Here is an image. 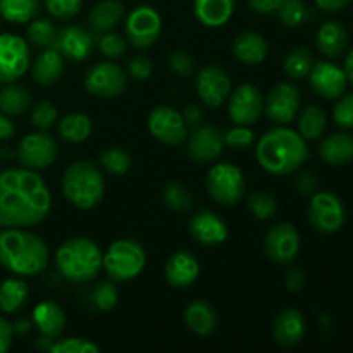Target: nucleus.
Listing matches in <instances>:
<instances>
[{"label":"nucleus","mask_w":353,"mask_h":353,"mask_svg":"<svg viewBox=\"0 0 353 353\" xmlns=\"http://www.w3.org/2000/svg\"><path fill=\"white\" fill-rule=\"evenodd\" d=\"M52 195L37 172L12 168L0 172V228H31L47 219Z\"/></svg>","instance_id":"f257e3e1"},{"label":"nucleus","mask_w":353,"mask_h":353,"mask_svg":"<svg viewBox=\"0 0 353 353\" xmlns=\"http://www.w3.org/2000/svg\"><path fill=\"white\" fill-rule=\"evenodd\" d=\"M255 157L269 174L286 176L293 174L309 159V147L302 134L279 126L262 134L255 147Z\"/></svg>","instance_id":"f03ea898"},{"label":"nucleus","mask_w":353,"mask_h":353,"mask_svg":"<svg viewBox=\"0 0 353 353\" xmlns=\"http://www.w3.org/2000/svg\"><path fill=\"white\" fill-rule=\"evenodd\" d=\"M50 254L38 234L24 228L0 230V265L16 276H37L47 269Z\"/></svg>","instance_id":"7ed1b4c3"},{"label":"nucleus","mask_w":353,"mask_h":353,"mask_svg":"<svg viewBox=\"0 0 353 353\" xmlns=\"http://www.w3.org/2000/svg\"><path fill=\"white\" fill-rule=\"evenodd\" d=\"M103 254L88 238L65 240L55 252V265L64 279L76 285L93 281L102 271Z\"/></svg>","instance_id":"20e7f679"},{"label":"nucleus","mask_w":353,"mask_h":353,"mask_svg":"<svg viewBox=\"0 0 353 353\" xmlns=\"http://www.w3.org/2000/svg\"><path fill=\"white\" fill-rule=\"evenodd\" d=\"M62 193L79 210H92L105 195L100 169L90 161H76L62 174Z\"/></svg>","instance_id":"39448f33"},{"label":"nucleus","mask_w":353,"mask_h":353,"mask_svg":"<svg viewBox=\"0 0 353 353\" xmlns=\"http://www.w3.org/2000/svg\"><path fill=\"white\" fill-rule=\"evenodd\" d=\"M147 264V252L134 240H116L103 254L102 269L110 281L126 283L137 278Z\"/></svg>","instance_id":"423d86ee"},{"label":"nucleus","mask_w":353,"mask_h":353,"mask_svg":"<svg viewBox=\"0 0 353 353\" xmlns=\"http://www.w3.org/2000/svg\"><path fill=\"white\" fill-rule=\"evenodd\" d=\"M207 192L221 205H236L245 195V178L238 165L221 164L212 165L205 179Z\"/></svg>","instance_id":"0eeeda50"},{"label":"nucleus","mask_w":353,"mask_h":353,"mask_svg":"<svg viewBox=\"0 0 353 353\" xmlns=\"http://www.w3.org/2000/svg\"><path fill=\"white\" fill-rule=\"evenodd\" d=\"M307 216L314 230L323 234H334L345 224V205L334 193L317 192L310 200Z\"/></svg>","instance_id":"6e6552de"},{"label":"nucleus","mask_w":353,"mask_h":353,"mask_svg":"<svg viewBox=\"0 0 353 353\" xmlns=\"http://www.w3.org/2000/svg\"><path fill=\"white\" fill-rule=\"evenodd\" d=\"M148 130L152 137L168 147H178L188 138V124L181 112L169 105H157L148 114Z\"/></svg>","instance_id":"1a4fd4ad"},{"label":"nucleus","mask_w":353,"mask_h":353,"mask_svg":"<svg viewBox=\"0 0 353 353\" xmlns=\"http://www.w3.org/2000/svg\"><path fill=\"white\" fill-rule=\"evenodd\" d=\"M57 159V143L47 131L30 133L17 145V161L31 171L50 168Z\"/></svg>","instance_id":"9d476101"},{"label":"nucleus","mask_w":353,"mask_h":353,"mask_svg":"<svg viewBox=\"0 0 353 353\" xmlns=\"http://www.w3.org/2000/svg\"><path fill=\"white\" fill-rule=\"evenodd\" d=\"M30 68V47L17 34H0V83L17 81Z\"/></svg>","instance_id":"9b49d317"},{"label":"nucleus","mask_w":353,"mask_h":353,"mask_svg":"<svg viewBox=\"0 0 353 353\" xmlns=\"http://www.w3.org/2000/svg\"><path fill=\"white\" fill-rule=\"evenodd\" d=\"M128 85L126 72L114 62H99L85 74V88L100 99H114L123 95Z\"/></svg>","instance_id":"f8f14e48"},{"label":"nucleus","mask_w":353,"mask_h":353,"mask_svg":"<svg viewBox=\"0 0 353 353\" xmlns=\"http://www.w3.org/2000/svg\"><path fill=\"white\" fill-rule=\"evenodd\" d=\"M161 14L150 6H138L126 19V38L134 48L152 47L161 37Z\"/></svg>","instance_id":"ddd939ff"},{"label":"nucleus","mask_w":353,"mask_h":353,"mask_svg":"<svg viewBox=\"0 0 353 353\" xmlns=\"http://www.w3.org/2000/svg\"><path fill=\"white\" fill-rule=\"evenodd\" d=\"M262 110H264V99L261 90L250 83L240 85L228 97V112L234 124L250 126L257 123Z\"/></svg>","instance_id":"4468645a"},{"label":"nucleus","mask_w":353,"mask_h":353,"mask_svg":"<svg viewBox=\"0 0 353 353\" xmlns=\"http://www.w3.org/2000/svg\"><path fill=\"white\" fill-rule=\"evenodd\" d=\"M264 250L269 261L276 264H290L300 252V233L293 224L279 223L268 231Z\"/></svg>","instance_id":"2eb2a0df"},{"label":"nucleus","mask_w":353,"mask_h":353,"mask_svg":"<svg viewBox=\"0 0 353 353\" xmlns=\"http://www.w3.org/2000/svg\"><path fill=\"white\" fill-rule=\"evenodd\" d=\"M302 103L300 90L292 83H278L264 102V110L269 119L276 124H290L296 119Z\"/></svg>","instance_id":"dca6fc26"},{"label":"nucleus","mask_w":353,"mask_h":353,"mask_svg":"<svg viewBox=\"0 0 353 353\" xmlns=\"http://www.w3.org/2000/svg\"><path fill=\"white\" fill-rule=\"evenodd\" d=\"M307 78H309L310 88L326 100L340 99L347 92L348 79L345 69L330 61L314 62Z\"/></svg>","instance_id":"f3484780"},{"label":"nucleus","mask_w":353,"mask_h":353,"mask_svg":"<svg viewBox=\"0 0 353 353\" xmlns=\"http://www.w3.org/2000/svg\"><path fill=\"white\" fill-rule=\"evenodd\" d=\"M196 93L207 107H221L231 93L230 76L221 65H205L196 76Z\"/></svg>","instance_id":"a211bd4d"},{"label":"nucleus","mask_w":353,"mask_h":353,"mask_svg":"<svg viewBox=\"0 0 353 353\" xmlns=\"http://www.w3.org/2000/svg\"><path fill=\"white\" fill-rule=\"evenodd\" d=\"M188 140V155L196 164H210L217 161L224 150V137L221 130L212 124H200Z\"/></svg>","instance_id":"6ab92c4d"},{"label":"nucleus","mask_w":353,"mask_h":353,"mask_svg":"<svg viewBox=\"0 0 353 353\" xmlns=\"http://www.w3.org/2000/svg\"><path fill=\"white\" fill-rule=\"evenodd\" d=\"M190 234L205 247H217L228 240V224L212 210H200L190 219Z\"/></svg>","instance_id":"aec40b11"},{"label":"nucleus","mask_w":353,"mask_h":353,"mask_svg":"<svg viewBox=\"0 0 353 353\" xmlns=\"http://www.w3.org/2000/svg\"><path fill=\"white\" fill-rule=\"evenodd\" d=\"M54 47L64 55V59H69L72 62L85 61L92 54L93 37L85 28L71 24V26H65L57 31Z\"/></svg>","instance_id":"412c9836"},{"label":"nucleus","mask_w":353,"mask_h":353,"mask_svg":"<svg viewBox=\"0 0 353 353\" xmlns=\"http://www.w3.org/2000/svg\"><path fill=\"white\" fill-rule=\"evenodd\" d=\"M165 281L176 290L190 288L200 274V262L192 252H176L165 262Z\"/></svg>","instance_id":"4be33fe9"},{"label":"nucleus","mask_w":353,"mask_h":353,"mask_svg":"<svg viewBox=\"0 0 353 353\" xmlns=\"http://www.w3.org/2000/svg\"><path fill=\"white\" fill-rule=\"evenodd\" d=\"M272 336L281 347H295L305 336V319L296 309H285L272 324Z\"/></svg>","instance_id":"5701e85b"},{"label":"nucleus","mask_w":353,"mask_h":353,"mask_svg":"<svg viewBox=\"0 0 353 353\" xmlns=\"http://www.w3.org/2000/svg\"><path fill=\"white\" fill-rule=\"evenodd\" d=\"M65 59L55 47L43 48L33 61L31 71H33L34 81L40 85L48 86L57 83L64 74Z\"/></svg>","instance_id":"b1692460"},{"label":"nucleus","mask_w":353,"mask_h":353,"mask_svg":"<svg viewBox=\"0 0 353 353\" xmlns=\"http://www.w3.org/2000/svg\"><path fill=\"white\" fill-rule=\"evenodd\" d=\"M33 324L47 340H57L65 327V314L55 302H41L33 310Z\"/></svg>","instance_id":"393cba45"},{"label":"nucleus","mask_w":353,"mask_h":353,"mask_svg":"<svg viewBox=\"0 0 353 353\" xmlns=\"http://www.w3.org/2000/svg\"><path fill=\"white\" fill-rule=\"evenodd\" d=\"M316 45L321 54L327 59L340 57L348 47V31L338 21H326L317 30Z\"/></svg>","instance_id":"a878e982"},{"label":"nucleus","mask_w":353,"mask_h":353,"mask_svg":"<svg viewBox=\"0 0 353 353\" xmlns=\"http://www.w3.org/2000/svg\"><path fill=\"white\" fill-rule=\"evenodd\" d=\"M236 0H195L193 12L207 28H221L231 19Z\"/></svg>","instance_id":"bb28decb"},{"label":"nucleus","mask_w":353,"mask_h":353,"mask_svg":"<svg viewBox=\"0 0 353 353\" xmlns=\"http://www.w3.org/2000/svg\"><path fill=\"white\" fill-rule=\"evenodd\" d=\"M185 323L199 336H209L217 330V312L205 300H193L185 309Z\"/></svg>","instance_id":"cd10ccee"},{"label":"nucleus","mask_w":353,"mask_h":353,"mask_svg":"<svg viewBox=\"0 0 353 353\" xmlns=\"http://www.w3.org/2000/svg\"><path fill=\"white\" fill-rule=\"evenodd\" d=\"M268 41L261 33L245 31L240 33L233 41V54L240 62L248 65L261 64L268 55Z\"/></svg>","instance_id":"c85d7f7f"},{"label":"nucleus","mask_w":353,"mask_h":353,"mask_svg":"<svg viewBox=\"0 0 353 353\" xmlns=\"http://www.w3.org/2000/svg\"><path fill=\"white\" fill-rule=\"evenodd\" d=\"M319 155L326 164L345 165L353 161V137L350 133H331L323 140Z\"/></svg>","instance_id":"c756f323"},{"label":"nucleus","mask_w":353,"mask_h":353,"mask_svg":"<svg viewBox=\"0 0 353 353\" xmlns=\"http://www.w3.org/2000/svg\"><path fill=\"white\" fill-rule=\"evenodd\" d=\"M124 17V6L119 0H100L88 14V24L97 33L112 31Z\"/></svg>","instance_id":"7c9ffc66"},{"label":"nucleus","mask_w":353,"mask_h":353,"mask_svg":"<svg viewBox=\"0 0 353 353\" xmlns=\"http://www.w3.org/2000/svg\"><path fill=\"white\" fill-rule=\"evenodd\" d=\"M30 288L23 279L10 278L0 285V310L6 314H16L26 305Z\"/></svg>","instance_id":"2f4dec72"},{"label":"nucleus","mask_w":353,"mask_h":353,"mask_svg":"<svg viewBox=\"0 0 353 353\" xmlns=\"http://www.w3.org/2000/svg\"><path fill=\"white\" fill-rule=\"evenodd\" d=\"M299 112V133L305 140H317L323 137L327 128L326 112L317 105H307Z\"/></svg>","instance_id":"473e14b6"},{"label":"nucleus","mask_w":353,"mask_h":353,"mask_svg":"<svg viewBox=\"0 0 353 353\" xmlns=\"http://www.w3.org/2000/svg\"><path fill=\"white\" fill-rule=\"evenodd\" d=\"M38 14L40 0H0V16L9 23H30Z\"/></svg>","instance_id":"72a5a7b5"},{"label":"nucleus","mask_w":353,"mask_h":353,"mask_svg":"<svg viewBox=\"0 0 353 353\" xmlns=\"http://www.w3.org/2000/svg\"><path fill=\"white\" fill-rule=\"evenodd\" d=\"M92 133V121L86 114L72 112L62 117L59 123V134L69 143H81Z\"/></svg>","instance_id":"f704fd0d"},{"label":"nucleus","mask_w":353,"mask_h":353,"mask_svg":"<svg viewBox=\"0 0 353 353\" xmlns=\"http://www.w3.org/2000/svg\"><path fill=\"white\" fill-rule=\"evenodd\" d=\"M31 103V97L23 86L10 85L0 90V112L9 117L21 116L28 110Z\"/></svg>","instance_id":"c9c22d12"},{"label":"nucleus","mask_w":353,"mask_h":353,"mask_svg":"<svg viewBox=\"0 0 353 353\" xmlns=\"http://www.w3.org/2000/svg\"><path fill=\"white\" fill-rule=\"evenodd\" d=\"M314 65V55L309 47H295L285 59V72L292 79H303L309 76Z\"/></svg>","instance_id":"e433bc0d"},{"label":"nucleus","mask_w":353,"mask_h":353,"mask_svg":"<svg viewBox=\"0 0 353 353\" xmlns=\"http://www.w3.org/2000/svg\"><path fill=\"white\" fill-rule=\"evenodd\" d=\"M28 41L31 45H34L37 48H48L54 47L55 37H57V30L52 24L50 19H40V17H34L30 21V26L26 30Z\"/></svg>","instance_id":"4c0bfd02"},{"label":"nucleus","mask_w":353,"mask_h":353,"mask_svg":"<svg viewBox=\"0 0 353 353\" xmlns=\"http://www.w3.org/2000/svg\"><path fill=\"white\" fill-rule=\"evenodd\" d=\"M100 165L110 176H123L130 171L131 157L123 148H109L100 155Z\"/></svg>","instance_id":"58836bf2"},{"label":"nucleus","mask_w":353,"mask_h":353,"mask_svg":"<svg viewBox=\"0 0 353 353\" xmlns=\"http://www.w3.org/2000/svg\"><path fill=\"white\" fill-rule=\"evenodd\" d=\"M279 21L288 28H299L309 17V7L303 0H283L278 9Z\"/></svg>","instance_id":"ea45409f"},{"label":"nucleus","mask_w":353,"mask_h":353,"mask_svg":"<svg viewBox=\"0 0 353 353\" xmlns=\"http://www.w3.org/2000/svg\"><path fill=\"white\" fill-rule=\"evenodd\" d=\"M162 199H164L168 209L174 210V212H186L192 207V195L179 183H168L162 192Z\"/></svg>","instance_id":"a19ab883"},{"label":"nucleus","mask_w":353,"mask_h":353,"mask_svg":"<svg viewBox=\"0 0 353 353\" xmlns=\"http://www.w3.org/2000/svg\"><path fill=\"white\" fill-rule=\"evenodd\" d=\"M52 353H99V345L86 338H61L54 340L48 347Z\"/></svg>","instance_id":"79ce46f5"},{"label":"nucleus","mask_w":353,"mask_h":353,"mask_svg":"<svg viewBox=\"0 0 353 353\" xmlns=\"http://www.w3.org/2000/svg\"><path fill=\"white\" fill-rule=\"evenodd\" d=\"M117 300H119V292L114 281H102L93 288L92 302L100 312L112 310L117 305Z\"/></svg>","instance_id":"37998d69"},{"label":"nucleus","mask_w":353,"mask_h":353,"mask_svg":"<svg viewBox=\"0 0 353 353\" xmlns=\"http://www.w3.org/2000/svg\"><path fill=\"white\" fill-rule=\"evenodd\" d=\"M59 112L50 100H40L31 110V124L40 131H48L57 121Z\"/></svg>","instance_id":"c03bdc74"},{"label":"nucleus","mask_w":353,"mask_h":353,"mask_svg":"<svg viewBox=\"0 0 353 353\" xmlns=\"http://www.w3.org/2000/svg\"><path fill=\"white\" fill-rule=\"evenodd\" d=\"M97 45H99V50L103 57L107 59H117L121 55L126 54V40H124L121 34L117 33H102L97 40Z\"/></svg>","instance_id":"a18cd8bd"},{"label":"nucleus","mask_w":353,"mask_h":353,"mask_svg":"<svg viewBox=\"0 0 353 353\" xmlns=\"http://www.w3.org/2000/svg\"><path fill=\"white\" fill-rule=\"evenodd\" d=\"M223 137L224 145L231 147L233 150H243V148L252 147L255 141L254 131L248 126H243V124H236L234 128H230Z\"/></svg>","instance_id":"49530a36"},{"label":"nucleus","mask_w":353,"mask_h":353,"mask_svg":"<svg viewBox=\"0 0 353 353\" xmlns=\"http://www.w3.org/2000/svg\"><path fill=\"white\" fill-rule=\"evenodd\" d=\"M248 209L257 219H271L276 212V199L269 193H254L248 199Z\"/></svg>","instance_id":"de8ad7c7"},{"label":"nucleus","mask_w":353,"mask_h":353,"mask_svg":"<svg viewBox=\"0 0 353 353\" xmlns=\"http://www.w3.org/2000/svg\"><path fill=\"white\" fill-rule=\"evenodd\" d=\"M41 2L47 12L55 19H71L83 6V0H41Z\"/></svg>","instance_id":"09e8293b"},{"label":"nucleus","mask_w":353,"mask_h":353,"mask_svg":"<svg viewBox=\"0 0 353 353\" xmlns=\"http://www.w3.org/2000/svg\"><path fill=\"white\" fill-rule=\"evenodd\" d=\"M333 119L343 130H353V93L340 97L333 109Z\"/></svg>","instance_id":"8fccbe9b"},{"label":"nucleus","mask_w":353,"mask_h":353,"mask_svg":"<svg viewBox=\"0 0 353 353\" xmlns=\"http://www.w3.org/2000/svg\"><path fill=\"white\" fill-rule=\"evenodd\" d=\"M169 68L172 69V72L181 76V78H188L195 71V62H193V59L186 52L176 50L169 55Z\"/></svg>","instance_id":"3c124183"},{"label":"nucleus","mask_w":353,"mask_h":353,"mask_svg":"<svg viewBox=\"0 0 353 353\" xmlns=\"http://www.w3.org/2000/svg\"><path fill=\"white\" fill-rule=\"evenodd\" d=\"M152 71H154V64L148 57L145 55H134L130 62H128V72L131 78L143 81V79L150 78Z\"/></svg>","instance_id":"603ef678"},{"label":"nucleus","mask_w":353,"mask_h":353,"mask_svg":"<svg viewBox=\"0 0 353 353\" xmlns=\"http://www.w3.org/2000/svg\"><path fill=\"white\" fill-rule=\"evenodd\" d=\"M295 185L296 190H299L302 195H314V193L317 192V188H319V179H317V176L314 174V172L305 171L300 172V174L296 176Z\"/></svg>","instance_id":"864d4df0"},{"label":"nucleus","mask_w":353,"mask_h":353,"mask_svg":"<svg viewBox=\"0 0 353 353\" xmlns=\"http://www.w3.org/2000/svg\"><path fill=\"white\" fill-rule=\"evenodd\" d=\"M285 285L290 292H299V290H302L303 285H305V276H303V272L300 271V269H288L285 274Z\"/></svg>","instance_id":"5fc2aeb1"},{"label":"nucleus","mask_w":353,"mask_h":353,"mask_svg":"<svg viewBox=\"0 0 353 353\" xmlns=\"http://www.w3.org/2000/svg\"><path fill=\"white\" fill-rule=\"evenodd\" d=\"M281 2L283 0H248V6L259 14H272L278 12Z\"/></svg>","instance_id":"6e6d98bb"},{"label":"nucleus","mask_w":353,"mask_h":353,"mask_svg":"<svg viewBox=\"0 0 353 353\" xmlns=\"http://www.w3.org/2000/svg\"><path fill=\"white\" fill-rule=\"evenodd\" d=\"M14 327L7 319L0 317V353H6L12 345Z\"/></svg>","instance_id":"4d7b16f0"},{"label":"nucleus","mask_w":353,"mask_h":353,"mask_svg":"<svg viewBox=\"0 0 353 353\" xmlns=\"http://www.w3.org/2000/svg\"><path fill=\"white\" fill-rule=\"evenodd\" d=\"M183 117H185L186 124H188V128H199L200 124H202V110H200L199 105H188L185 109V112H183Z\"/></svg>","instance_id":"13d9d810"},{"label":"nucleus","mask_w":353,"mask_h":353,"mask_svg":"<svg viewBox=\"0 0 353 353\" xmlns=\"http://www.w3.org/2000/svg\"><path fill=\"white\" fill-rule=\"evenodd\" d=\"M317 6V9L326 10V12H340L343 10L352 0H314Z\"/></svg>","instance_id":"bf43d9fd"},{"label":"nucleus","mask_w":353,"mask_h":353,"mask_svg":"<svg viewBox=\"0 0 353 353\" xmlns=\"http://www.w3.org/2000/svg\"><path fill=\"white\" fill-rule=\"evenodd\" d=\"M16 133V128H14V123L10 121L9 116L0 112V140H10Z\"/></svg>","instance_id":"052dcab7"},{"label":"nucleus","mask_w":353,"mask_h":353,"mask_svg":"<svg viewBox=\"0 0 353 353\" xmlns=\"http://www.w3.org/2000/svg\"><path fill=\"white\" fill-rule=\"evenodd\" d=\"M345 74H347V79L353 85V48L348 52L347 59H345Z\"/></svg>","instance_id":"680f3d73"},{"label":"nucleus","mask_w":353,"mask_h":353,"mask_svg":"<svg viewBox=\"0 0 353 353\" xmlns=\"http://www.w3.org/2000/svg\"><path fill=\"white\" fill-rule=\"evenodd\" d=\"M12 327L14 331H19L21 334L28 333V331H30V321H19V323H16V326Z\"/></svg>","instance_id":"e2e57ef3"}]
</instances>
